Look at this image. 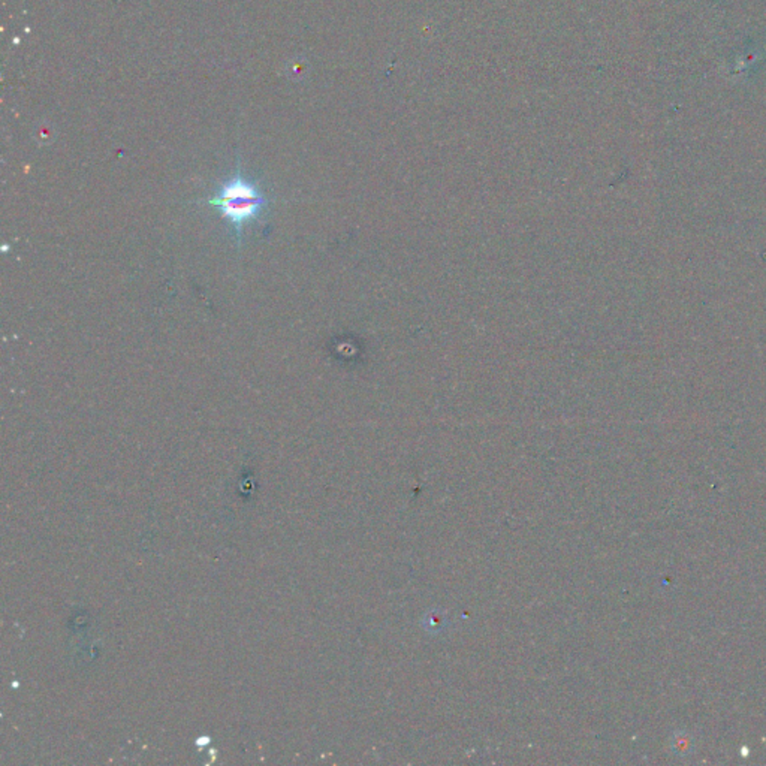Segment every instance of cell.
<instances>
[{"label": "cell", "instance_id": "obj_1", "mask_svg": "<svg viewBox=\"0 0 766 766\" xmlns=\"http://www.w3.org/2000/svg\"><path fill=\"white\" fill-rule=\"evenodd\" d=\"M207 204L218 208L221 216L232 226L237 243L241 244L244 228L260 221L270 201L260 186L237 169V173L218 186L212 198H208Z\"/></svg>", "mask_w": 766, "mask_h": 766}]
</instances>
